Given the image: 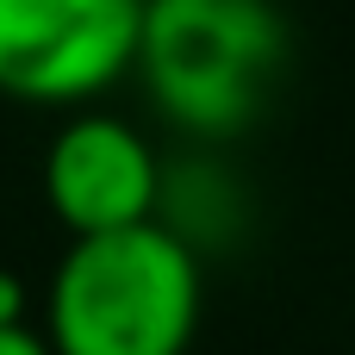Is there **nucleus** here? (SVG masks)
<instances>
[{
  "label": "nucleus",
  "mask_w": 355,
  "mask_h": 355,
  "mask_svg": "<svg viewBox=\"0 0 355 355\" xmlns=\"http://www.w3.org/2000/svg\"><path fill=\"white\" fill-rule=\"evenodd\" d=\"M200 306V250L150 218L106 237H69L44 293V337L56 355H187Z\"/></svg>",
  "instance_id": "obj_1"
},
{
  "label": "nucleus",
  "mask_w": 355,
  "mask_h": 355,
  "mask_svg": "<svg viewBox=\"0 0 355 355\" xmlns=\"http://www.w3.org/2000/svg\"><path fill=\"white\" fill-rule=\"evenodd\" d=\"M287 69V19L275 0H150L137 81L181 137H237L262 119Z\"/></svg>",
  "instance_id": "obj_2"
},
{
  "label": "nucleus",
  "mask_w": 355,
  "mask_h": 355,
  "mask_svg": "<svg viewBox=\"0 0 355 355\" xmlns=\"http://www.w3.org/2000/svg\"><path fill=\"white\" fill-rule=\"evenodd\" d=\"M150 0H0V94L87 106L137 69Z\"/></svg>",
  "instance_id": "obj_3"
},
{
  "label": "nucleus",
  "mask_w": 355,
  "mask_h": 355,
  "mask_svg": "<svg viewBox=\"0 0 355 355\" xmlns=\"http://www.w3.org/2000/svg\"><path fill=\"white\" fill-rule=\"evenodd\" d=\"M162 175L168 168L156 144L131 119L94 112V106L62 119V131L44 150V200L69 237H106V231L150 225L162 206Z\"/></svg>",
  "instance_id": "obj_4"
},
{
  "label": "nucleus",
  "mask_w": 355,
  "mask_h": 355,
  "mask_svg": "<svg viewBox=\"0 0 355 355\" xmlns=\"http://www.w3.org/2000/svg\"><path fill=\"white\" fill-rule=\"evenodd\" d=\"M12 324H31V287L0 262V331H12Z\"/></svg>",
  "instance_id": "obj_5"
},
{
  "label": "nucleus",
  "mask_w": 355,
  "mask_h": 355,
  "mask_svg": "<svg viewBox=\"0 0 355 355\" xmlns=\"http://www.w3.org/2000/svg\"><path fill=\"white\" fill-rule=\"evenodd\" d=\"M0 355H56V349H50V337H44V331L12 324V331H0Z\"/></svg>",
  "instance_id": "obj_6"
}]
</instances>
